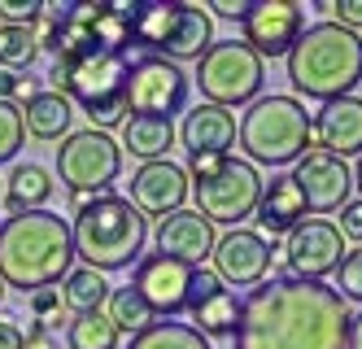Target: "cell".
<instances>
[{
    "mask_svg": "<svg viewBox=\"0 0 362 349\" xmlns=\"http://www.w3.org/2000/svg\"><path fill=\"white\" fill-rule=\"evenodd\" d=\"M70 240H74V258H83L88 271L110 275V271H127V266H136L144 258L148 223L127 197L100 193L88 201H74Z\"/></svg>",
    "mask_w": 362,
    "mask_h": 349,
    "instance_id": "obj_3",
    "label": "cell"
},
{
    "mask_svg": "<svg viewBox=\"0 0 362 349\" xmlns=\"http://www.w3.org/2000/svg\"><path fill=\"white\" fill-rule=\"evenodd\" d=\"M127 349H214L210 341H205L197 328L188 324H175V319H158L148 332L132 336V345Z\"/></svg>",
    "mask_w": 362,
    "mask_h": 349,
    "instance_id": "obj_30",
    "label": "cell"
},
{
    "mask_svg": "<svg viewBox=\"0 0 362 349\" xmlns=\"http://www.w3.org/2000/svg\"><path fill=\"white\" fill-rule=\"evenodd\" d=\"M315 140H319V153H332L341 162L362 157V96L327 101L315 114Z\"/></svg>",
    "mask_w": 362,
    "mask_h": 349,
    "instance_id": "obj_22",
    "label": "cell"
},
{
    "mask_svg": "<svg viewBox=\"0 0 362 349\" xmlns=\"http://www.w3.org/2000/svg\"><path fill=\"white\" fill-rule=\"evenodd\" d=\"M205 9H214V13L227 18V22H245V13H249L245 0H214V5H205Z\"/></svg>",
    "mask_w": 362,
    "mask_h": 349,
    "instance_id": "obj_41",
    "label": "cell"
},
{
    "mask_svg": "<svg viewBox=\"0 0 362 349\" xmlns=\"http://www.w3.org/2000/svg\"><path fill=\"white\" fill-rule=\"evenodd\" d=\"M22 349H62V341L53 336V328H44V324H31L27 332H22Z\"/></svg>",
    "mask_w": 362,
    "mask_h": 349,
    "instance_id": "obj_39",
    "label": "cell"
},
{
    "mask_svg": "<svg viewBox=\"0 0 362 349\" xmlns=\"http://www.w3.org/2000/svg\"><path fill=\"white\" fill-rule=\"evenodd\" d=\"M27 144V127H22V110L13 101H0V166L13 162Z\"/></svg>",
    "mask_w": 362,
    "mask_h": 349,
    "instance_id": "obj_32",
    "label": "cell"
},
{
    "mask_svg": "<svg viewBox=\"0 0 362 349\" xmlns=\"http://www.w3.org/2000/svg\"><path fill=\"white\" fill-rule=\"evenodd\" d=\"M153 240H158V253H166L175 262H188V266H205V258L214 253L218 231L197 210H175L153 227Z\"/></svg>",
    "mask_w": 362,
    "mask_h": 349,
    "instance_id": "obj_21",
    "label": "cell"
},
{
    "mask_svg": "<svg viewBox=\"0 0 362 349\" xmlns=\"http://www.w3.org/2000/svg\"><path fill=\"white\" fill-rule=\"evenodd\" d=\"M349 349H362V310L349 314Z\"/></svg>",
    "mask_w": 362,
    "mask_h": 349,
    "instance_id": "obj_43",
    "label": "cell"
},
{
    "mask_svg": "<svg viewBox=\"0 0 362 349\" xmlns=\"http://www.w3.org/2000/svg\"><path fill=\"white\" fill-rule=\"evenodd\" d=\"M132 201L144 219H166V214H175V210H184V201H188V175H184V166L179 162H148V166H140L136 175H132Z\"/></svg>",
    "mask_w": 362,
    "mask_h": 349,
    "instance_id": "obj_20",
    "label": "cell"
},
{
    "mask_svg": "<svg viewBox=\"0 0 362 349\" xmlns=\"http://www.w3.org/2000/svg\"><path fill=\"white\" fill-rule=\"evenodd\" d=\"M70 122H74V105L53 92V88H40L27 96V110H22V127L27 136L35 140H66L70 136Z\"/></svg>",
    "mask_w": 362,
    "mask_h": 349,
    "instance_id": "obj_24",
    "label": "cell"
},
{
    "mask_svg": "<svg viewBox=\"0 0 362 349\" xmlns=\"http://www.w3.org/2000/svg\"><path fill=\"white\" fill-rule=\"evenodd\" d=\"M288 84L305 101H341L362 84V35L327 22L305 26L288 52Z\"/></svg>",
    "mask_w": 362,
    "mask_h": 349,
    "instance_id": "obj_4",
    "label": "cell"
},
{
    "mask_svg": "<svg viewBox=\"0 0 362 349\" xmlns=\"http://www.w3.org/2000/svg\"><path fill=\"white\" fill-rule=\"evenodd\" d=\"M62 26H66V5H44V9H40V18L31 22L35 48L57 52V44H62Z\"/></svg>",
    "mask_w": 362,
    "mask_h": 349,
    "instance_id": "obj_33",
    "label": "cell"
},
{
    "mask_svg": "<svg viewBox=\"0 0 362 349\" xmlns=\"http://www.w3.org/2000/svg\"><path fill=\"white\" fill-rule=\"evenodd\" d=\"M127 44H132V5H66L57 57L127 52Z\"/></svg>",
    "mask_w": 362,
    "mask_h": 349,
    "instance_id": "obj_12",
    "label": "cell"
},
{
    "mask_svg": "<svg viewBox=\"0 0 362 349\" xmlns=\"http://www.w3.org/2000/svg\"><path fill=\"white\" fill-rule=\"evenodd\" d=\"M188 149V162H223L236 149V118L231 110H218V105H192L184 114V127L175 131Z\"/></svg>",
    "mask_w": 362,
    "mask_h": 349,
    "instance_id": "obj_19",
    "label": "cell"
},
{
    "mask_svg": "<svg viewBox=\"0 0 362 349\" xmlns=\"http://www.w3.org/2000/svg\"><path fill=\"white\" fill-rule=\"evenodd\" d=\"M253 219H257V227H262L271 240L275 236H293L305 223V201L297 193L293 175H275L271 183H262V197H257Z\"/></svg>",
    "mask_w": 362,
    "mask_h": 349,
    "instance_id": "obj_23",
    "label": "cell"
},
{
    "mask_svg": "<svg viewBox=\"0 0 362 349\" xmlns=\"http://www.w3.org/2000/svg\"><path fill=\"white\" fill-rule=\"evenodd\" d=\"M188 193L197 201V214L205 223H223V227H240L245 219H253L257 197H262V175L257 166H249L245 157H227L218 171H210L205 179H192Z\"/></svg>",
    "mask_w": 362,
    "mask_h": 349,
    "instance_id": "obj_10",
    "label": "cell"
},
{
    "mask_svg": "<svg viewBox=\"0 0 362 349\" xmlns=\"http://www.w3.org/2000/svg\"><path fill=\"white\" fill-rule=\"evenodd\" d=\"M74 271V240L70 219L53 210L9 214L0 223V284L22 288L31 297L40 288H53Z\"/></svg>",
    "mask_w": 362,
    "mask_h": 349,
    "instance_id": "obj_2",
    "label": "cell"
},
{
    "mask_svg": "<svg viewBox=\"0 0 362 349\" xmlns=\"http://www.w3.org/2000/svg\"><path fill=\"white\" fill-rule=\"evenodd\" d=\"M22 92H31V79L27 74H13V70H0V101H13Z\"/></svg>",
    "mask_w": 362,
    "mask_h": 349,
    "instance_id": "obj_40",
    "label": "cell"
},
{
    "mask_svg": "<svg viewBox=\"0 0 362 349\" xmlns=\"http://www.w3.org/2000/svg\"><path fill=\"white\" fill-rule=\"evenodd\" d=\"M188 88L192 79L184 74V66L162 62V57H140L127 70V114L140 118H175L188 110Z\"/></svg>",
    "mask_w": 362,
    "mask_h": 349,
    "instance_id": "obj_11",
    "label": "cell"
},
{
    "mask_svg": "<svg viewBox=\"0 0 362 349\" xmlns=\"http://www.w3.org/2000/svg\"><path fill=\"white\" fill-rule=\"evenodd\" d=\"M44 9V0H0V22H13V26H31Z\"/></svg>",
    "mask_w": 362,
    "mask_h": 349,
    "instance_id": "obj_36",
    "label": "cell"
},
{
    "mask_svg": "<svg viewBox=\"0 0 362 349\" xmlns=\"http://www.w3.org/2000/svg\"><path fill=\"white\" fill-rule=\"evenodd\" d=\"M66 349H118V328L105 319V310L66 319Z\"/></svg>",
    "mask_w": 362,
    "mask_h": 349,
    "instance_id": "obj_29",
    "label": "cell"
},
{
    "mask_svg": "<svg viewBox=\"0 0 362 349\" xmlns=\"http://www.w3.org/2000/svg\"><path fill=\"white\" fill-rule=\"evenodd\" d=\"M122 175V149L105 131H70L57 149V179L74 201H88L110 193V183Z\"/></svg>",
    "mask_w": 362,
    "mask_h": 349,
    "instance_id": "obj_9",
    "label": "cell"
},
{
    "mask_svg": "<svg viewBox=\"0 0 362 349\" xmlns=\"http://www.w3.org/2000/svg\"><path fill=\"white\" fill-rule=\"evenodd\" d=\"M0 297H5V284H0Z\"/></svg>",
    "mask_w": 362,
    "mask_h": 349,
    "instance_id": "obj_46",
    "label": "cell"
},
{
    "mask_svg": "<svg viewBox=\"0 0 362 349\" xmlns=\"http://www.w3.org/2000/svg\"><path fill=\"white\" fill-rule=\"evenodd\" d=\"M214 275L223 284L236 288H257L271 275V258H275V240H267L262 231L249 227H231L227 236L214 240Z\"/></svg>",
    "mask_w": 362,
    "mask_h": 349,
    "instance_id": "obj_15",
    "label": "cell"
},
{
    "mask_svg": "<svg viewBox=\"0 0 362 349\" xmlns=\"http://www.w3.org/2000/svg\"><path fill=\"white\" fill-rule=\"evenodd\" d=\"M249 166H293L315 149V114L297 96H257L236 127Z\"/></svg>",
    "mask_w": 362,
    "mask_h": 349,
    "instance_id": "obj_6",
    "label": "cell"
},
{
    "mask_svg": "<svg viewBox=\"0 0 362 349\" xmlns=\"http://www.w3.org/2000/svg\"><path fill=\"white\" fill-rule=\"evenodd\" d=\"M319 9H327L332 13V22L336 26H345V31H362V0H336V5H332V0H327V5H319Z\"/></svg>",
    "mask_w": 362,
    "mask_h": 349,
    "instance_id": "obj_37",
    "label": "cell"
},
{
    "mask_svg": "<svg viewBox=\"0 0 362 349\" xmlns=\"http://www.w3.org/2000/svg\"><path fill=\"white\" fill-rule=\"evenodd\" d=\"M345 236L336 231L332 219H305L293 236L288 245H284V258H288V271L293 280H327L336 275V266L345 262Z\"/></svg>",
    "mask_w": 362,
    "mask_h": 349,
    "instance_id": "obj_14",
    "label": "cell"
},
{
    "mask_svg": "<svg viewBox=\"0 0 362 349\" xmlns=\"http://www.w3.org/2000/svg\"><path fill=\"white\" fill-rule=\"evenodd\" d=\"M205 105H218V110H236V105H253L262 96L267 84V62L240 40H218L205 48V57L197 62V79Z\"/></svg>",
    "mask_w": 362,
    "mask_h": 349,
    "instance_id": "obj_8",
    "label": "cell"
},
{
    "mask_svg": "<svg viewBox=\"0 0 362 349\" xmlns=\"http://www.w3.org/2000/svg\"><path fill=\"white\" fill-rule=\"evenodd\" d=\"M336 292L345 302H358L362 306V245L345 253V262L336 266Z\"/></svg>",
    "mask_w": 362,
    "mask_h": 349,
    "instance_id": "obj_34",
    "label": "cell"
},
{
    "mask_svg": "<svg viewBox=\"0 0 362 349\" xmlns=\"http://www.w3.org/2000/svg\"><path fill=\"white\" fill-rule=\"evenodd\" d=\"M53 175H48L44 166H35V162H18L13 171H9V179H5V201L9 205V214H31V210H44L48 205V197H53Z\"/></svg>",
    "mask_w": 362,
    "mask_h": 349,
    "instance_id": "obj_26",
    "label": "cell"
},
{
    "mask_svg": "<svg viewBox=\"0 0 362 349\" xmlns=\"http://www.w3.org/2000/svg\"><path fill=\"white\" fill-rule=\"evenodd\" d=\"M293 183L297 193L305 201V214H336L349 197H354V171L349 162H341V157L332 153H305L297 171H293Z\"/></svg>",
    "mask_w": 362,
    "mask_h": 349,
    "instance_id": "obj_17",
    "label": "cell"
},
{
    "mask_svg": "<svg viewBox=\"0 0 362 349\" xmlns=\"http://www.w3.org/2000/svg\"><path fill=\"white\" fill-rule=\"evenodd\" d=\"M27 306H31V319H35V324H44V328L62 324V319L70 314L66 302H62V288H40V292H31Z\"/></svg>",
    "mask_w": 362,
    "mask_h": 349,
    "instance_id": "obj_35",
    "label": "cell"
},
{
    "mask_svg": "<svg viewBox=\"0 0 362 349\" xmlns=\"http://www.w3.org/2000/svg\"><path fill=\"white\" fill-rule=\"evenodd\" d=\"M336 214H341V223H336V231H341V236H349V240H362V197H349L341 210H336Z\"/></svg>",
    "mask_w": 362,
    "mask_h": 349,
    "instance_id": "obj_38",
    "label": "cell"
},
{
    "mask_svg": "<svg viewBox=\"0 0 362 349\" xmlns=\"http://www.w3.org/2000/svg\"><path fill=\"white\" fill-rule=\"evenodd\" d=\"M349 302L332 284L275 275L249 288L236 319V349H349Z\"/></svg>",
    "mask_w": 362,
    "mask_h": 349,
    "instance_id": "obj_1",
    "label": "cell"
},
{
    "mask_svg": "<svg viewBox=\"0 0 362 349\" xmlns=\"http://www.w3.org/2000/svg\"><path fill=\"white\" fill-rule=\"evenodd\" d=\"M0 197H5V179H0Z\"/></svg>",
    "mask_w": 362,
    "mask_h": 349,
    "instance_id": "obj_45",
    "label": "cell"
},
{
    "mask_svg": "<svg viewBox=\"0 0 362 349\" xmlns=\"http://www.w3.org/2000/svg\"><path fill=\"white\" fill-rule=\"evenodd\" d=\"M192 275H197V266L175 262V258H166V253H148V258L136 262L132 288L140 292L144 306L158 314V319H170V314H179V310H188Z\"/></svg>",
    "mask_w": 362,
    "mask_h": 349,
    "instance_id": "obj_16",
    "label": "cell"
},
{
    "mask_svg": "<svg viewBox=\"0 0 362 349\" xmlns=\"http://www.w3.org/2000/svg\"><path fill=\"white\" fill-rule=\"evenodd\" d=\"M0 349H22V328L0 319Z\"/></svg>",
    "mask_w": 362,
    "mask_h": 349,
    "instance_id": "obj_42",
    "label": "cell"
},
{
    "mask_svg": "<svg viewBox=\"0 0 362 349\" xmlns=\"http://www.w3.org/2000/svg\"><path fill=\"white\" fill-rule=\"evenodd\" d=\"M105 319L118 328V336H122V332H127V336H140V332H148L153 324H158V314L144 306V297H140L132 284H127V288H110Z\"/></svg>",
    "mask_w": 362,
    "mask_h": 349,
    "instance_id": "obj_28",
    "label": "cell"
},
{
    "mask_svg": "<svg viewBox=\"0 0 362 349\" xmlns=\"http://www.w3.org/2000/svg\"><path fill=\"white\" fill-rule=\"evenodd\" d=\"M127 52H79V57H57L48 70L53 92H62L70 105H79L92 131H110L127 122Z\"/></svg>",
    "mask_w": 362,
    "mask_h": 349,
    "instance_id": "obj_5",
    "label": "cell"
},
{
    "mask_svg": "<svg viewBox=\"0 0 362 349\" xmlns=\"http://www.w3.org/2000/svg\"><path fill=\"white\" fill-rule=\"evenodd\" d=\"M240 31L257 57H288L293 44L301 40L305 31V5H297V0H257V5H249Z\"/></svg>",
    "mask_w": 362,
    "mask_h": 349,
    "instance_id": "obj_13",
    "label": "cell"
},
{
    "mask_svg": "<svg viewBox=\"0 0 362 349\" xmlns=\"http://www.w3.org/2000/svg\"><path fill=\"white\" fill-rule=\"evenodd\" d=\"M175 122H166V118H140V114H132L122 122V153H132L140 166H148V162H166V153L175 149Z\"/></svg>",
    "mask_w": 362,
    "mask_h": 349,
    "instance_id": "obj_25",
    "label": "cell"
},
{
    "mask_svg": "<svg viewBox=\"0 0 362 349\" xmlns=\"http://www.w3.org/2000/svg\"><path fill=\"white\" fill-rule=\"evenodd\" d=\"M132 44L148 57L162 62H201L214 44V18L201 5H166V0H144L132 5Z\"/></svg>",
    "mask_w": 362,
    "mask_h": 349,
    "instance_id": "obj_7",
    "label": "cell"
},
{
    "mask_svg": "<svg viewBox=\"0 0 362 349\" xmlns=\"http://www.w3.org/2000/svg\"><path fill=\"white\" fill-rule=\"evenodd\" d=\"M188 319L205 341H214V336H231L236 332V319H240V302H236V292H231L210 266H197V275H192V297H188Z\"/></svg>",
    "mask_w": 362,
    "mask_h": 349,
    "instance_id": "obj_18",
    "label": "cell"
},
{
    "mask_svg": "<svg viewBox=\"0 0 362 349\" xmlns=\"http://www.w3.org/2000/svg\"><path fill=\"white\" fill-rule=\"evenodd\" d=\"M354 188L362 193V157H358V171H354Z\"/></svg>",
    "mask_w": 362,
    "mask_h": 349,
    "instance_id": "obj_44",
    "label": "cell"
},
{
    "mask_svg": "<svg viewBox=\"0 0 362 349\" xmlns=\"http://www.w3.org/2000/svg\"><path fill=\"white\" fill-rule=\"evenodd\" d=\"M62 302H66L70 314L105 310V302H110V284H105V275L88 271V266H74V271L62 280Z\"/></svg>",
    "mask_w": 362,
    "mask_h": 349,
    "instance_id": "obj_27",
    "label": "cell"
},
{
    "mask_svg": "<svg viewBox=\"0 0 362 349\" xmlns=\"http://www.w3.org/2000/svg\"><path fill=\"white\" fill-rule=\"evenodd\" d=\"M35 35L31 26H13V22H0V70H27L35 62Z\"/></svg>",
    "mask_w": 362,
    "mask_h": 349,
    "instance_id": "obj_31",
    "label": "cell"
}]
</instances>
